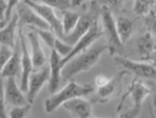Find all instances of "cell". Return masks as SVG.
Here are the masks:
<instances>
[{
    "label": "cell",
    "instance_id": "1",
    "mask_svg": "<svg viewBox=\"0 0 156 118\" xmlns=\"http://www.w3.org/2000/svg\"><path fill=\"white\" fill-rule=\"evenodd\" d=\"M105 50H108L107 45L93 46L84 53L79 54L64 66L62 71V80H72L74 76L91 69L99 61Z\"/></svg>",
    "mask_w": 156,
    "mask_h": 118
},
{
    "label": "cell",
    "instance_id": "2",
    "mask_svg": "<svg viewBox=\"0 0 156 118\" xmlns=\"http://www.w3.org/2000/svg\"><path fill=\"white\" fill-rule=\"evenodd\" d=\"M94 89L95 87L90 84L80 85L74 80H69L65 87H62L60 90L52 94L51 96H49L48 98L46 99L45 104H44V109L47 114H50L72 99L89 95L90 92H94Z\"/></svg>",
    "mask_w": 156,
    "mask_h": 118
},
{
    "label": "cell",
    "instance_id": "3",
    "mask_svg": "<svg viewBox=\"0 0 156 118\" xmlns=\"http://www.w3.org/2000/svg\"><path fill=\"white\" fill-rule=\"evenodd\" d=\"M99 16H101V25H103V31L107 40L108 53L111 56H122L124 50V45L120 41L119 35L117 31L116 19L113 16L111 8L107 5L101 7L99 10Z\"/></svg>",
    "mask_w": 156,
    "mask_h": 118
},
{
    "label": "cell",
    "instance_id": "4",
    "mask_svg": "<svg viewBox=\"0 0 156 118\" xmlns=\"http://www.w3.org/2000/svg\"><path fill=\"white\" fill-rule=\"evenodd\" d=\"M115 62L124 70L140 79H153L156 80V66L143 61H135L123 56H115Z\"/></svg>",
    "mask_w": 156,
    "mask_h": 118
},
{
    "label": "cell",
    "instance_id": "5",
    "mask_svg": "<svg viewBox=\"0 0 156 118\" xmlns=\"http://www.w3.org/2000/svg\"><path fill=\"white\" fill-rule=\"evenodd\" d=\"M129 72L126 70H122L114 77L109 78L108 82L106 85L98 87L97 92L95 97L93 98V102H97V104H106V102H111L112 99L118 96L122 92L123 88V78L124 76L128 75Z\"/></svg>",
    "mask_w": 156,
    "mask_h": 118
},
{
    "label": "cell",
    "instance_id": "6",
    "mask_svg": "<svg viewBox=\"0 0 156 118\" xmlns=\"http://www.w3.org/2000/svg\"><path fill=\"white\" fill-rule=\"evenodd\" d=\"M103 35H104L103 28H101V26L98 25V21L97 23H95L94 26L91 27L90 29L88 30L87 33H85L84 36L78 40V43H76L75 46H73L72 53L69 54L67 57H65V58L62 59V68H64V66H65L67 62L70 61V60L75 58L76 56H78L79 54L84 53V51H86V50L89 49L90 47H93V45L95 43V41L99 39Z\"/></svg>",
    "mask_w": 156,
    "mask_h": 118
},
{
    "label": "cell",
    "instance_id": "7",
    "mask_svg": "<svg viewBox=\"0 0 156 118\" xmlns=\"http://www.w3.org/2000/svg\"><path fill=\"white\" fill-rule=\"evenodd\" d=\"M25 3L31 7L34 10H36L37 12L48 23V25L50 26L52 31L55 33L56 36L58 37V38H60V39L64 38L65 33H64V28H62V21L56 15L54 8L46 6L44 3L36 2L34 0H25Z\"/></svg>",
    "mask_w": 156,
    "mask_h": 118
},
{
    "label": "cell",
    "instance_id": "8",
    "mask_svg": "<svg viewBox=\"0 0 156 118\" xmlns=\"http://www.w3.org/2000/svg\"><path fill=\"white\" fill-rule=\"evenodd\" d=\"M18 36L20 39V45H21V77H20V88L23 89V92H28V84H29V78L31 74L34 72L33 69L34 62L31 58V54H30L28 46H27V39L23 36L21 28H18Z\"/></svg>",
    "mask_w": 156,
    "mask_h": 118
},
{
    "label": "cell",
    "instance_id": "9",
    "mask_svg": "<svg viewBox=\"0 0 156 118\" xmlns=\"http://www.w3.org/2000/svg\"><path fill=\"white\" fill-rule=\"evenodd\" d=\"M17 15L19 17V23L18 27L28 26L31 27L33 29H45V30H51L48 23L42 18L36 10L26 3H23L18 7Z\"/></svg>",
    "mask_w": 156,
    "mask_h": 118
},
{
    "label": "cell",
    "instance_id": "10",
    "mask_svg": "<svg viewBox=\"0 0 156 118\" xmlns=\"http://www.w3.org/2000/svg\"><path fill=\"white\" fill-rule=\"evenodd\" d=\"M1 99H5L7 105H10L12 107L25 106L30 104L28 102L27 96H25V94H23V89L17 84L16 77H9L6 79V82L2 86Z\"/></svg>",
    "mask_w": 156,
    "mask_h": 118
},
{
    "label": "cell",
    "instance_id": "11",
    "mask_svg": "<svg viewBox=\"0 0 156 118\" xmlns=\"http://www.w3.org/2000/svg\"><path fill=\"white\" fill-rule=\"evenodd\" d=\"M152 92V89L146 85V84H144L143 82H140V78H137V77H134V79L132 80L130 82V85L128 86V88H127L126 92L123 95L122 97V100H120L119 105L117 106V110L119 112L122 107L124 106V102H125V99L130 96V98L133 100L134 102V106L135 107H142V104L145 102V99L150 96V94Z\"/></svg>",
    "mask_w": 156,
    "mask_h": 118
},
{
    "label": "cell",
    "instance_id": "12",
    "mask_svg": "<svg viewBox=\"0 0 156 118\" xmlns=\"http://www.w3.org/2000/svg\"><path fill=\"white\" fill-rule=\"evenodd\" d=\"M97 21L98 11L97 12H91L90 11L89 13H85V15L80 16V19L76 25L75 29L73 30L72 33H69L68 35H65L62 40H64L65 43H69L72 46H75L76 43H78V40L80 39L81 37L94 26V23H97Z\"/></svg>",
    "mask_w": 156,
    "mask_h": 118
},
{
    "label": "cell",
    "instance_id": "13",
    "mask_svg": "<svg viewBox=\"0 0 156 118\" xmlns=\"http://www.w3.org/2000/svg\"><path fill=\"white\" fill-rule=\"evenodd\" d=\"M50 79V67L44 66L42 68L38 69L31 74L28 84V92H27V98L30 104L35 102L39 92L42 89L46 82H49Z\"/></svg>",
    "mask_w": 156,
    "mask_h": 118
},
{
    "label": "cell",
    "instance_id": "14",
    "mask_svg": "<svg viewBox=\"0 0 156 118\" xmlns=\"http://www.w3.org/2000/svg\"><path fill=\"white\" fill-rule=\"evenodd\" d=\"M50 59H49V67H50V79L48 82V89L50 94L57 92L60 85V82L62 79V55L56 49H50Z\"/></svg>",
    "mask_w": 156,
    "mask_h": 118
},
{
    "label": "cell",
    "instance_id": "15",
    "mask_svg": "<svg viewBox=\"0 0 156 118\" xmlns=\"http://www.w3.org/2000/svg\"><path fill=\"white\" fill-rule=\"evenodd\" d=\"M62 107L74 118H90L93 116L91 102L83 97H77L65 102Z\"/></svg>",
    "mask_w": 156,
    "mask_h": 118
},
{
    "label": "cell",
    "instance_id": "16",
    "mask_svg": "<svg viewBox=\"0 0 156 118\" xmlns=\"http://www.w3.org/2000/svg\"><path fill=\"white\" fill-rule=\"evenodd\" d=\"M19 72H21V45H20V39L18 36L12 57L1 68V78L7 79L9 77H16Z\"/></svg>",
    "mask_w": 156,
    "mask_h": 118
},
{
    "label": "cell",
    "instance_id": "17",
    "mask_svg": "<svg viewBox=\"0 0 156 118\" xmlns=\"http://www.w3.org/2000/svg\"><path fill=\"white\" fill-rule=\"evenodd\" d=\"M28 40H29L30 45V54H31V58H33L34 67L36 69L42 68L46 66V55L42 50L41 43H40V38L37 35V33L31 31L28 33Z\"/></svg>",
    "mask_w": 156,
    "mask_h": 118
},
{
    "label": "cell",
    "instance_id": "18",
    "mask_svg": "<svg viewBox=\"0 0 156 118\" xmlns=\"http://www.w3.org/2000/svg\"><path fill=\"white\" fill-rule=\"evenodd\" d=\"M19 23V17L18 15H13L10 21L6 26L1 28L0 36H1V45H7V46L15 48L18 40V36L16 33V29Z\"/></svg>",
    "mask_w": 156,
    "mask_h": 118
},
{
    "label": "cell",
    "instance_id": "19",
    "mask_svg": "<svg viewBox=\"0 0 156 118\" xmlns=\"http://www.w3.org/2000/svg\"><path fill=\"white\" fill-rule=\"evenodd\" d=\"M137 53L142 60H147L151 59L153 54L156 51V43L154 41L153 35L151 31L144 33L143 36L140 37L137 40Z\"/></svg>",
    "mask_w": 156,
    "mask_h": 118
},
{
    "label": "cell",
    "instance_id": "20",
    "mask_svg": "<svg viewBox=\"0 0 156 118\" xmlns=\"http://www.w3.org/2000/svg\"><path fill=\"white\" fill-rule=\"evenodd\" d=\"M116 25H117V31L119 35L120 41L123 43V45L125 46L128 40L132 38L134 31V26L133 21L127 18V17L120 16L116 19Z\"/></svg>",
    "mask_w": 156,
    "mask_h": 118
},
{
    "label": "cell",
    "instance_id": "21",
    "mask_svg": "<svg viewBox=\"0 0 156 118\" xmlns=\"http://www.w3.org/2000/svg\"><path fill=\"white\" fill-rule=\"evenodd\" d=\"M80 19V15H78L75 11L72 10H64L62 11V28L65 35H68L75 29L76 25Z\"/></svg>",
    "mask_w": 156,
    "mask_h": 118
},
{
    "label": "cell",
    "instance_id": "22",
    "mask_svg": "<svg viewBox=\"0 0 156 118\" xmlns=\"http://www.w3.org/2000/svg\"><path fill=\"white\" fill-rule=\"evenodd\" d=\"M154 0H135L133 7V11L136 16H148L153 12Z\"/></svg>",
    "mask_w": 156,
    "mask_h": 118
},
{
    "label": "cell",
    "instance_id": "23",
    "mask_svg": "<svg viewBox=\"0 0 156 118\" xmlns=\"http://www.w3.org/2000/svg\"><path fill=\"white\" fill-rule=\"evenodd\" d=\"M34 1L44 3L46 6L51 7L54 9H59L62 11L73 8V0H34Z\"/></svg>",
    "mask_w": 156,
    "mask_h": 118
},
{
    "label": "cell",
    "instance_id": "24",
    "mask_svg": "<svg viewBox=\"0 0 156 118\" xmlns=\"http://www.w3.org/2000/svg\"><path fill=\"white\" fill-rule=\"evenodd\" d=\"M34 31L37 33L39 38H40L50 49H54V48H55V43H56V39H57V36H56L55 33H54L52 30L34 29Z\"/></svg>",
    "mask_w": 156,
    "mask_h": 118
},
{
    "label": "cell",
    "instance_id": "25",
    "mask_svg": "<svg viewBox=\"0 0 156 118\" xmlns=\"http://www.w3.org/2000/svg\"><path fill=\"white\" fill-rule=\"evenodd\" d=\"M30 108H31V104L12 107L9 112V118H26L28 113L30 112Z\"/></svg>",
    "mask_w": 156,
    "mask_h": 118
},
{
    "label": "cell",
    "instance_id": "26",
    "mask_svg": "<svg viewBox=\"0 0 156 118\" xmlns=\"http://www.w3.org/2000/svg\"><path fill=\"white\" fill-rule=\"evenodd\" d=\"M57 51H58L60 55H62V58H65L69 55V54L72 53L73 50V46L72 45H69V43H65L64 40H62L60 38L57 37V39H56V43H55V48Z\"/></svg>",
    "mask_w": 156,
    "mask_h": 118
},
{
    "label": "cell",
    "instance_id": "27",
    "mask_svg": "<svg viewBox=\"0 0 156 118\" xmlns=\"http://www.w3.org/2000/svg\"><path fill=\"white\" fill-rule=\"evenodd\" d=\"M19 1L20 0H7V10H6L5 16L1 18V28L6 26L7 23L10 21V19L12 18V17H11L12 10H13V8L19 3Z\"/></svg>",
    "mask_w": 156,
    "mask_h": 118
},
{
    "label": "cell",
    "instance_id": "28",
    "mask_svg": "<svg viewBox=\"0 0 156 118\" xmlns=\"http://www.w3.org/2000/svg\"><path fill=\"white\" fill-rule=\"evenodd\" d=\"M13 49L11 47L7 46V45H1L0 47V61H1V68L9 61V59L12 57Z\"/></svg>",
    "mask_w": 156,
    "mask_h": 118
},
{
    "label": "cell",
    "instance_id": "29",
    "mask_svg": "<svg viewBox=\"0 0 156 118\" xmlns=\"http://www.w3.org/2000/svg\"><path fill=\"white\" fill-rule=\"evenodd\" d=\"M140 108L142 107H135V106H133V108L122 113L118 118H138V116L140 114Z\"/></svg>",
    "mask_w": 156,
    "mask_h": 118
},
{
    "label": "cell",
    "instance_id": "30",
    "mask_svg": "<svg viewBox=\"0 0 156 118\" xmlns=\"http://www.w3.org/2000/svg\"><path fill=\"white\" fill-rule=\"evenodd\" d=\"M147 25L150 27L152 33H154L156 36V13L154 12V10L151 15L147 16Z\"/></svg>",
    "mask_w": 156,
    "mask_h": 118
},
{
    "label": "cell",
    "instance_id": "31",
    "mask_svg": "<svg viewBox=\"0 0 156 118\" xmlns=\"http://www.w3.org/2000/svg\"><path fill=\"white\" fill-rule=\"evenodd\" d=\"M108 80H109V78H107L106 76L104 75H98L97 77H96V79H95V85L98 87H101V86L106 85L108 82Z\"/></svg>",
    "mask_w": 156,
    "mask_h": 118
},
{
    "label": "cell",
    "instance_id": "32",
    "mask_svg": "<svg viewBox=\"0 0 156 118\" xmlns=\"http://www.w3.org/2000/svg\"><path fill=\"white\" fill-rule=\"evenodd\" d=\"M85 1H88V0H73V8L80 6L81 3L85 2Z\"/></svg>",
    "mask_w": 156,
    "mask_h": 118
},
{
    "label": "cell",
    "instance_id": "33",
    "mask_svg": "<svg viewBox=\"0 0 156 118\" xmlns=\"http://www.w3.org/2000/svg\"><path fill=\"white\" fill-rule=\"evenodd\" d=\"M123 1L124 0H108V2L111 3L112 6H119Z\"/></svg>",
    "mask_w": 156,
    "mask_h": 118
},
{
    "label": "cell",
    "instance_id": "34",
    "mask_svg": "<svg viewBox=\"0 0 156 118\" xmlns=\"http://www.w3.org/2000/svg\"><path fill=\"white\" fill-rule=\"evenodd\" d=\"M151 59H153V65L156 66V51L153 54V56L151 57Z\"/></svg>",
    "mask_w": 156,
    "mask_h": 118
},
{
    "label": "cell",
    "instance_id": "35",
    "mask_svg": "<svg viewBox=\"0 0 156 118\" xmlns=\"http://www.w3.org/2000/svg\"><path fill=\"white\" fill-rule=\"evenodd\" d=\"M153 102H154V105L156 106V90H155V92H154V97H153Z\"/></svg>",
    "mask_w": 156,
    "mask_h": 118
},
{
    "label": "cell",
    "instance_id": "36",
    "mask_svg": "<svg viewBox=\"0 0 156 118\" xmlns=\"http://www.w3.org/2000/svg\"><path fill=\"white\" fill-rule=\"evenodd\" d=\"M90 118H101V117H96V116H94V115H93V116H91Z\"/></svg>",
    "mask_w": 156,
    "mask_h": 118
}]
</instances>
